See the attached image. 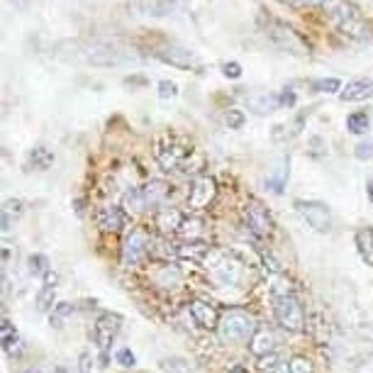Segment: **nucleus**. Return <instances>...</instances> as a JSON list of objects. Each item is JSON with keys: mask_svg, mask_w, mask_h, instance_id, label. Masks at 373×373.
Returning <instances> with one entry per match:
<instances>
[{"mask_svg": "<svg viewBox=\"0 0 373 373\" xmlns=\"http://www.w3.org/2000/svg\"><path fill=\"white\" fill-rule=\"evenodd\" d=\"M261 29L268 42H271L273 47H279L281 51H285V54H300V56L310 54V44H307L305 39L290 27V25L281 23L276 17L261 15Z\"/></svg>", "mask_w": 373, "mask_h": 373, "instance_id": "obj_1", "label": "nucleus"}, {"mask_svg": "<svg viewBox=\"0 0 373 373\" xmlns=\"http://www.w3.org/2000/svg\"><path fill=\"white\" fill-rule=\"evenodd\" d=\"M257 320L244 310H227L220 320V337L227 344H249L251 337L257 335Z\"/></svg>", "mask_w": 373, "mask_h": 373, "instance_id": "obj_2", "label": "nucleus"}, {"mask_svg": "<svg viewBox=\"0 0 373 373\" xmlns=\"http://www.w3.org/2000/svg\"><path fill=\"white\" fill-rule=\"evenodd\" d=\"M203 263H207V268H212V273H215L224 285H240V283H244V279H246L244 261H242L237 254H232V251L215 249L207 254Z\"/></svg>", "mask_w": 373, "mask_h": 373, "instance_id": "obj_3", "label": "nucleus"}, {"mask_svg": "<svg viewBox=\"0 0 373 373\" xmlns=\"http://www.w3.org/2000/svg\"><path fill=\"white\" fill-rule=\"evenodd\" d=\"M193 151H195L193 144H188V142L181 140V137H173V134L162 137L154 146L156 162H159V166H162L164 171H176L179 166H183Z\"/></svg>", "mask_w": 373, "mask_h": 373, "instance_id": "obj_4", "label": "nucleus"}, {"mask_svg": "<svg viewBox=\"0 0 373 373\" xmlns=\"http://www.w3.org/2000/svg\"><path fill=\"white\" fill-rule=\"evenodd\" d=\"M273 315L279 324L288 332H303L305 329V312L293 293L288 296H273Z\"/></svg>", "mask_w": 373, "mask_h": 373, "instance_id": "obj_5", "label": "nucleus"}, {"mask_svg": "<svg viewBox=\"0 0 373 373\" xmlns=\"http://www.w3.org/2000/svg\"><path fill=\"white\" fill-rule=\"evenodd\" d=\"M332 17H335L337 27H339L342 34H346V37H366L368 27L363 25V17L361 12L357 10L354 5H349V3H339L337 0L335 5H332Z\"/></svg>", "mask_w": 373, "mask_h": 373, "instance_id": "obj_6", "label": "nucleus"}, {"mask_svg": "<svg viewBox=\"0 0 373 373\" xmlns=\"http://www.w3.org/2000/svg\"><path fill=\"white\" fill-rule=\"evenodd\" d=\"M298 212H300V218L310 224L315 232L320 234H327L332 229V212L324 203L318 201H298L296 203Z\"/></svg>", "mask_w": 373, "mask_h": 373, "instance_id": "obj_7", "label": "nucleus"}, {"mask_svg": "<svg viewBox=\"0 0 373 373\" xmlns=\"http://www.w3.org/2000/svg\"><path fill=\"white\" fill-rule=\"evenodd\" d=\"M244 224L259 240H266V237L273 234V218L268 215L266 207L257 201H251L249 205L244 207Z\"/></svg>", "mask_w": 373, "mask_h": 373, "instance_id": "obj_8", "label": "nucleus"}, {"mask_svg": "<svg viewBox=\"0 0 373 373\" xmlns=\"http://www.w3.org/2000/svg\"><path fill=\"white\" fill-rule=\"evenodd\" d=\"M146 251H149V237L142 229H132L123 246V266L125 268L140 266L142 259L146 257Z\"/></svg>", "mask_w": 373, "mask_h": 373, "instance_id": "obj_9", "label": "nucleus"}, {"mask_svg": "<svg viewBox=\"0 0 373 373\" xmlns=\"http://www.w3.org/2000/svg\"><path fill=\"white\" fill-rule=\"evenodd\" d=\"M120 327H123V318H120L117 312H105V315H101L93 327V342L98 344V349L101 351L110 349L112 339L117 337Z\"/></svg>", "mask_w": 373, "mask_h": 373, "instance_id": "obj_10", "label": "nucleus"}, {"mask_svg": "<svg viewBox=\"0 0 373 373\" xmlns=\"http://www.w3.org/2000/svg\"><path fill=\"white\" fill-rule=\"evenodd\" d=\"M215 198H218V183H215L212 176H201V179L193 181L188 193V205L193 210H205Z\"/></svg>", "mask_w": 373, "mask_h": 373, "instance_id": "obj_11", "label": "nucleus"}, {"mask_svg": "<svg viewBox=\"0 0 373 373\" xmlns=\"http://www.w3.org/2000/svg\"><path fill=\"white\" fill-rule=\"evenodd\" d=\"M95 224L103 229V232H125L129 224L127 212L117 205H105L95 212Z\"/></svg>", "mask_w": 373, "mask_h": 373, "instance_id": "obj_12", "label": "nucleus"}, {"mask_svg": "<svg viewBox=\"0 0 373 373\" xmlns=\"http://www.w3.org/2000/svg\"><path fill=\"white\" fill-rule=\"evenodd\" d=\"M188 310H190V318L195 320V324L203 329H218L220 327V310L212 303L205 300H190L188 303Z\"/></svg>", "mask_w": 373, "mask_h": 373, "instance_id": "obj_13", "label": "nucleus"}, {"mask_svg": "<svg viewBox=\"0 0 373 373\" xmlns=\"http://www.w3.org/2000/svg\"><path fill=\"white\" fill-rule=\"evenodd\" d=\"M210 251V244H205L203 240H185L181 244H173V249H168V254L179 259H190V261H205Z\"/></svg>", "mask_w": 373, "mask_h": 373, "instance_id": "obj_14", "label": "nucleus"}, {"mask_svg": "<svg viewBox=\"0 0 373 373\" xmlns=\"http://www.w3.org/2000/svg\"><path fill=\"white\" fill-rule=\"evenodd\" d=\"M156 56H159L164 64H171V66H176V68H195L198 66L195 54L188 49H183V47H164V49L156 51Z\"/></svg>", "mask_w": 373, "mask_h": 373, "instance_id": "obj_15", "label": "nucleus"}, {"mask_svg": "<svg viewBox=\"0 0 373 373\" xmlns=\"http://www.w3.org/2000/svg\"><path fill=\"white\" fill-rule=\"evenodd\" d=\"M339 98L344 103H361L373 98V78H354L346 83V88H342Z\"/></svg>", "mask_w": 373, "mask_h": 373, "instance_id": "obj_16", "label": "nucleus"}, {"mask_svg": "<svg viewBox=\"0 0 373 373\" xmlns=\"http://www.w3.org/2000/svg\"><path fill=\"white\" fill-rule=\"evenodd\" d=\"M140 193H142V198H144L146 207L151 210V207H159L166 203L168 193H171V185L162 179H151L149 183L140 185Z\"/></svg>", "mask_w": 373, "mask_h": 373, "instance_id": "obj_17", "label": "nucleus"}, {"mask_svg": "<svg viewBox=\"0 0 373 373\" xmlns=\"http://www.w3.org/2000/svg\"><path fill=\"white\" fill-rule=\"evenodd\" d=\"M185 222V215L176 207H162V210L156 212V227L162 234H176L181 232Z\"/></svg>", "mask_w": 373, "mask_h": 373, "instance_id": "obj_18", "label": "nucleus"}, {"mask_svg": "<svg viewBox=\"0 0 373 373\" xmlns=\"http://www.w3.org/2000/svg\"><path fill=\"white\" fill-rule=\"evenodd\" d=\"M249 351L259 359L273 357V351H276V335H273L271 329L259 327L257 335L251 337V342H249Z\"/></svg>", "mask_w": 373, "mask_h": 373, "instance_id": "obj_19", "label": "nucleus"}, {"mask_svg": "<svg viewBox=\"0 0 373 373\" xmlns=\"http://www.w3.org/2000/svg\"><path fill=\"white\" fill-rule=\"evenodd\" d=\"M249 110H254L257 115H271L281 107L279 95L273 93H257V95H249V101H246Z\"/></svg>", "mask_w": 373, "mask_h": 373, "instance_id": "obj_20", "label": "nucleus"}, {"mask_svg": "<svg viewBox=\"0 0 373 373\" xmlns=\"http://www.w3.org/2000/svg\"><path fill=\"white\" fill-rule=\"evenodd\" d=\"M27 164L32 168H37V171H47V168H51V164H54V151H51L47 144H37L32 151H29Z\"/></svg>", "mask_w": 373, "mask_h": 373, "instance_id": "obj_21", "label": "nucleus"}, {"mask_svg": "<svg viewBox=\"0 0 373 373\" xmlns=\"http://www.w3.org/2000/svg\"><path fill=\"white\" fill-rule=\"evenodd\" d=\"M354 240H357V246H359V251H361V257L373 266V227H361Z\"/></svg>", "mask_w": 373, "mask_h": 373, "instance_id": "obj_22", "label": "nucleus"}, {"mask_svg": "<svg viewBox=\"0 0 373 373\" xmlns=\"http://www.w3.org/2000/svg\"><path fill=\"white\" fill-rule=\"evenodd\" d=\"M73 312H76V305L73 303H56L54 310L49 315V324L51 327H64L68 318H73Z\"/></svg>", "mask_w": 373, "mask_h": 373, "instance_id": "obj_23", "label": "nucleus"}, {"mask_svg": "<svg viewBox=\"0 0 373 373\" xmlns=\"http://www.w3.org/2000/svg\"><path fill=\"white\" fill-rule=\"evenodd\" d=\"M288 166H290V159H288V156H285L283 164H281V166H279V171L273 173L271 179L266 181V190H273V193H276V195L283 193L285 179H288V173H290V168H288Z\"/></svg>", "mask_w": 373, "mask_h": 373, "instance_id": "obj_24", "label": "nucleus"}, {"mask_svg": "<svg viewBox=\"0 0 373 373\" xmlns=\"http://www.w3.org/2000/svg\"><path fill=\"white\" fill-rule=\"evenodd\" d=\"M123 207H127V212H134V215H140V212L149 210V207H146V203H144V198H142L140 188H129L127 193H125Z\"/></svg>", "mask_w": 373, "mask_h": 373, "instance_id": "obj_25", "label": "nucleus"}, {"mask_svg": "<svg viewBox=\"0 0 373 373\" xmlns=\"http://www.w3.org/2000/svg\"><path fill=\"white\" fill-rule=\"evenodd\" d=\"M88 62L95 64V66H112V64L123 62V56L115 49H95L93 54H88Z\"/></svg>", "mask_w": 373, "mask_h": 373, "instance_id": "obj_26", "label": "nucleus"}, {"mask_svg": "<svg viewBox=\"0 0 373 373\" xmlns=\"http://www.w3.org/2000/svg\"><path fill=\"white\" fill-rule=\"evenodd\" d=\"M27 271L32 273V276H42V279H44L47 273L51 271L49 259H47L44 254H29V257H27Z\"/></svg>", "mask_w": 373, "mask_h": 373, "instance_id": "obj_27", "label": "nucleus"}, {"mask_svg": "<svg viewBox=\"0 0 373 373\" xmlns=\"http://www.w3.org/2000/svg\"><path fill=\"white\" fill-rule=\"evenodd\" d=\"M346 129H349L351 134H366V129H368L366 112H351V115L346 117Z\"/></svg>", "mask_w": 373, "mask_h": 373, "instance_id": "obj_28", "label": "nucleus"}, {"mask_svg": "<svg viewBox=\"0 0 373 373\" xmlns=\"http://www.w3.org/2000/svg\"><path fill=\"white\" fill-rule=\"evenodd\" d=\"M54 300H56V288H51V285H42V288H39V293H37V310L39 312L51 310Z\"/></svg>", "mask_w": 373, "mask_h": 373, "instance_id": "obj_29", "label": "nucleus"}, {"mask_svg": "<svg viewBox=\"0 0 373 373\" xmlns=\"http://www.w3.org/2000/svg\"><path fill=\"white\" fill-rule=\"evenodd\" d=\"M0 339H3V349H5V351L10 349L17 339H20L15 324H12L10 320H3V324H0Z\"/></svg>", "mask_w": 373, "mask_h": 373, "instance_id": "obj_30", "label": "nucleus"}, {"mask_svg": "<svg viewBox=\"0 0 373 373\" xmlns=\"http://www.w3.org/2000/svg\"><path fill=\"white\" fill-rule=\"evenodd\" d=\"M203 220H198V218H185V222H183V227H181V232L179 234H183L185 240H198V234L203 232Z\"/></svg>", "mask_w": 373, "mask_h": 373, "instance_id": "obj_31", "label": "nucleus"}, {"mask_svg": "<svg viewBox=\"0 0 373 373\" xmlns=\"http://www.w3.org/2000/svg\"><path fill=\"white\" fill-rule=\"evenodd\" d=\"M23 212H25V203L20 201V198H8V201L3 203V215H8V218L17 220Z\"/></svg>", "mask_w": 373, "mask_h": 373, "instance_id": "obj_32", "label": "nucleus"}, {"mask_svg": "<svg viewBox=\"0 0 373 373\" xmlns=\"http://www.w3.org/2000/svg\"><path fill=\"white\" fill-rule=\"evenodd\" d=\"M261 261H263V268H266L271 276H283V266L276 257H273L271 251H263L261 249Z\"/></svg>", "mask_w": 373, "mask_h": 373, "instance_id": "obj_33", "label": "nucleus"}, {"mask_svg": "<svg viewBox=\"0 0 373 373\" xmlns=\"http://www.w3.org/2000/svg\"><path fill=\"white\" fill-rule=\"evenodd\" d=\"M312 88L318 93H337V90H342V81L339 78H322V81H315Z\"/></svg>", "mask_w": 373, "mask_h": 373, "instance_id": "obj_34", "label": "nucleus"}, {"mask_svg": "<svg viewBox=\"0 0 373 373\" xmlns=\"http://www.w3.org/2000/svg\"><path fill=\"white\" fill-rule=\"evenodd\" d=\"M115 361L120 363L123 368H134V366H137V357H134L132 349H127V346H123V349L115 351Z\"/></svg>", "mask_w": 373, "mask_h": 373, "instance_id": "obj_35", "label": "nucleus"}, {"mask_svg": "<svg viewBox=\"0 0 373 373\" xmlns=\"http://www.w3.org/2000/svg\"><path fill=\"white\" fill-rule=\"evenodd\" d=\"M288 366H290V373H315L312 361H310V359H305V357H293Z\"/></svg>", "mask_w": 373, "mask_h": 373, "instance_id": "obj_36", "label": "nucleus"}, {"mask_svg": "<svg viewBox=\"0 0 373 373\" xmlns=\"http://www.w3.org/2000/svg\"><path fill=\"white\" fill-rule=\"evenodd\" d=\"M224 123H227L229 129H240L242 125H244V112L237 110V107H232V110L224 112Z\"/></svg>", "mask_w": 373, "mask_h": 373, "instance_id": "obj_37", "label": "nucleus"}, {"mask_svg": "<svg viewBox=\"0 0 373 373\" xmlns=\"http://www.w3.org/2000/svg\"><path fill=\"white\" fill-rule=\"evenodd\" d=\"M354 156H357L359 162H371L373 159V140H366V142H361V144H357Z\"/></svg>", "mask_w": 373, "mask_h": 373, "instance_id": "obj_38", "label": "nucleus"}, {"mask_svg": "<svg viewBox=\"0 0 373 373\" xmlns=\"http://www.w3.org/2000/svg\"><path fill=\"white\" fill-rule=\"evenodd\" d=\"M176 95H179V86L173 83V81H162V83H159V98H162V101H171Z\"/></svg>", "mask_w": 373, "mask_h": 373, "instance_id": "obj_39", "label": "nucleus"}, {"mask_svg": "<svg viewBox=\"0 0 373 373\" xmlns=\"http://www.w3.org/2000/svg\"><path fill=\"white\" fill-rule=\"evenodd\" d=\"M222 73L227 78H232V81H237V78L242 76V64L240 62H224L222 64Z\"/></svg>", "mask_w": 373, "mask_h": 373, "instance_id": "obj_40", "label": "nucleus"}, {"mask_svg": "<svg viewBox=\"0 0 373 373\" xmlns=\"http://www.w3.org/2000/svg\"><path fill=\"white\" fill-rule=\"evenodd\" d=\"M279 101H281V107H293V105H296L298 98H296V93H293V90L285 88L283 93L279 95Z\"/></svg>", "mask_w": 373, "mask_h": 373, "instance_id": "obj_41", "label": "nucleus"}, {"mask_svg": "<svg viewBox=\"0 0 373 373\" xmlns=\"http://www.w3.org/2000/svg\"><path fill=\"white\" fill-rule=\"evenodd\" d=\"M78 371H81V373H90V371H93L88 351H81V357H78Z\"/></svg>", "mask_w": 373, "mask_h": 373, "instance_id": "obj_42", "label": "nucleus"}, {"mask_svg": "<svg viewBox=\"0 0 373 373\" xmlns=\"http://www.w3.org/2000/svg\"><path fill=\"white\" fill-rule=\"evenodd\" d=\"M298 5H335L337 0H296Z\"/></svg>", "mask_w": 373, "mask_h": 373, "instance_id": "obj_43", "label": "nucleus"}, {"mask_svg": "<svg viewBox=\"0 0 373 373\" xmlns=\"http://www.w3.org/2000/svg\"><path fill=\"white\" fill-rule=\"evenodd\" d=\"M56 281H59V276H56V271H49L44 276V285H51V288H56Z\"/></svg>", "mask_w": 373, "mask_h": 373, "instance_id": "obj_44", "label": "nucleus"}, {"mask_svg": "<svg viewBox=\"0 0 373 373\" xmlns=\"http://www.w3.org/2000/svg\"><path fill=\"white\" fill-rule=\"evenodd\" d=\"M273 373H290V366L288 363H281V366L273 368Z\"/></svg>", "mask_w": 373, "mask_h": 373, "instance_id": "obj_45", "label": "nucleus"}, {"mask_svg": "<svg viewBox=\"0 0 373 373\" xmlns=\"http://www.w3.org/2000/svg\"><path fill=\"white\" fill-rule=\"evenodd\" d=\"M366 195H368V201L373 203V179H371V181H368V183H366Z\"/></svg>", "mask_w": 373, "mask_h": 373, "instance_id": "obj_46", "label": "nucleus"}, {"mask_svg": "<svg viewBox=\"0 0 373 373\" xmlns=\"http://www.w3.org/2000/svg\"><path fill=\"white\" fill-rule=\"evenodd\" d=\"M229 373H249V371H246V368H242V366H234Z\"/></svg>", "mask_w": 373, "mask_h": 373, "instance_id": "obj_47", "label": "nucleus"}, {"mask_svg": "<svg viewBox=\"0 0 373 373\" xmlns=\"http://www.w3.org/2000/svg\"><path fill=\"white\" fill-rule=\"evenodd\" d=\"M25 373H44V371H42V368H27Z\"/></svg>", "mask_w": 373, "mask_h": 373, "instance_id": "obj_48", "label": "nucleus"}]
</instances>
